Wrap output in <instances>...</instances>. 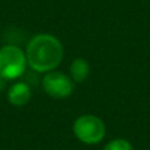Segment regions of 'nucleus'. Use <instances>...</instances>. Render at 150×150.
<instances>
[{"label": "nucleus", "mask_w": 150, "mask_h": 150, "mask_svg": "<svg viewBox=\"0 0 150 150\" xmlns=\"http://www.w3.org/2000/svg\"><path fill=\"white\" fill-rule=\"evenodd\" d=\"M26 62L37 73L53 71L63 58V46L52 34H37L26 45Z\"/></svg>", "instance_id": "nucleus-1"}, {"label": "nucleus", "mask_w": 150, "mask_h": 150, "mask_svg": "<svg viewBox=\"0 0 150 150\" xmlns=\"http://www.w3.org/2000/svg\"><path fill=\"white\" fill-rule=\"evenodd\" d=\"M26 55L16 45L0 47V76L5 80H16L25 74Z\"/></svg>", "instance_id": "nucleus-2"}, {"label": "nucleus", "mask_w": 150, "mask_h": 150, "mask_svg": "<svg viewBox=\"0 0 150 150\" xmlns=\"http://www.w3.org/2000/svg\"><path fill=\"white\" fill-rule=\"evenodd\" d=\"M73 132L80 142L86 145H95L105 136V125L93 115H83L74 121Z\"/></svg>", "instance_id": "nucleus-3"}, {"label": "nucleus", "mask_w": 150, "mask_h": 150, "mask_svg": "<svg viewBox=\"0 0 150 150\" xmlns=\"http://www.w3.org/2000/svg\"><path fill=\"white\" fill-rule=\"evenodd\" d=\"M42 88L54 99H65L73 93L74 80L61 71H49L42 78Z\"/></svg>", "instance_id": "nucleus-4"}, {"label": "nucleus", "mask_w": 150, "mask_h": 150, "mask_svg": "<svg viewBox=\"0 0 150 150\" xmlns=\"http://www.w3.org/2000/svg\"><path fill=\"white\" fill-rule=\"evenodd\" d=\"M7 98L12 105L15 107H23L29 103L32 98L30 86L26 82H16L9 87L7 92Z\"/></svg>", "instance_id": "nucleus-5"}, {"label": "nucleus", "mask_w": 150, "mask_h": 150, "mask_svg": "<svg viewBox=\"0 0 150 150\" xmlns=\"http://www.w3.org/2000/svg\"><path fill=\"white\" fill-rule=\"evenodd\" d=\"M70 75L71 79L76 83H82L87 79L90 75V65L84 58H76L73 61L70 66Z\"/></svg>", "instance_id": "nucleus-6"}, {"label": "nucleus", "mask_w": 150, "mask_h": 150, "mask_svg": "<svg viewBox=\"0 0 150 150\" xmlns=\"http://www.w3.org/2000/svg\"><path fill=\"white\" fill-rule=\"evenodd\" d=\"M103 150H133V146L130 145L129 141L124 138H116L107 144Z\"/></svg>", "instance_id": "nucleus-7"}, {"label": "nucleus", "mask_w": 150, "mask_h": 150, "mask_svg": "<svg viewBox=\"0 0 150 150\" xmlns=\"http://www.w3.org/2000/svg\"><path fill=\"white\" fill-rule=\"evenodd\" d=\"M5 84H7V80L3 76H0V91H3L5 88Z\"/></svg>", "instance_id": "nucleus-8"}]
</instances>
